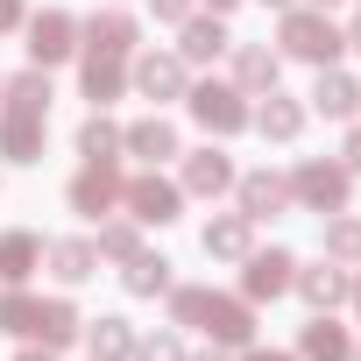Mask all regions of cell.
Here are the masks:
<instances>
[{
	"label": "cell",
	"mask_w": 361,
	"mask_h": 361,
	"mask_svg": "<svg viewBox=\"0 0 361 361\" xmlns=\"http://www.w3.org/2000/svg\"><path fill=\"white\" fill-rule=\"evenodd\" d=\"M170 319L177 326H206L220 347H248L255 340V305L248 298H227V290H199V283L170 290Z\"/></svg>",
	"instance_id": "obj_1"
},
{
	"label": "cell",
	"mask_w": 361,
	"mask_h": 361,
	"mask_svg": "<svg viewBox=\"0 0 361 361\" xmlns=\"http://www.w3.org/2000/svg\"><path fill=\"white\" fill-rule=\"evenodd\" d=\"M276 43H283V57H305V64H333L347 50V36L326 22V8H283Z\"/></svg>",
	"instance_id": "obj_2"
},
{
	"label": "cell",
	"mask_w": 361,
	"mask_h": 361,
	"mask_svg": "<svg viewBox=\"0 0 361 361\" xmlns=\"http://www.w3.org/2000/svg\"><path fill=\"white\" fill-rule=\"evenodd\" d=\"M347 192H354V170L347 163H298L290 170V199L305 206V213H347Z\"/></svg>",
	"instance_id": "obj_3"
},
{
	"label": "cell",
	"mask_w": 361,
	"mask_h": 361,
	"mask_svg": "<svg viewBox=\"0 0 361 361\" xmlns=\"http://www.w3.org/2000/svg\"><path fill=\"white\" fill-rule=\"evenodd\" d=\"M121 192H128L121 163H114V156H99V163H85V170L71 177V192H64V199H71V213H78V220H99V213H114V206H121Z\"/></svg>",
	"instance_id": "obj_4"
},
{
	"label": "cell",
	"mask_w": 361,
	"mask_h": 361,
	"mask_svg": "<svg viewBox=\"0 0 361 361\" xmlns=\"http://www.w3.org/2000/svg\"><path fill=\"white\" fill-rule=\"evenodd\" d=\"M185 106H192V121H199L206 135H241V128H248V92H241V85H192Z\"/></svg>",
	"instance_id": "obj_5"
},
{
	"label": "cell",
	"mask_w": 361,
	"mask_h": 361,
	"mask_svg": "<svg viewBox=\"0 0 361 361\" xmlns=\"http://www.w3.org/2000/svg\"><path fill=\"white\" fill-rule=\"evenodd\" d=\"M121 206H128V220H135V227H170V220H177V206H185V192H177L170 177L142 170V177H128Z\"/></svg>",
	"instance_id": "obj_6"
},
{
	"label": "cell",
	"mask_w": 361,
	"mask_h": 361,
	"mask_svg": "<svg viewBox=\"0 0 361 361\" xmlns=\"http://www.w3.org/2000/svg\"><path fill=\"white\" fill-rule=\"evenodd\" d=\"M241 262H248V276H241V298H248V305H262V298H283V290H290V276H298L290 248H248Z\"/></svg>",
	"instance_id": "obj_7"
},
{
	"label": "cell",
	"mask_w": 361,
	"mask_h": 361,
	"mask_svg": "<svg viewBox=\"0 0 361 361\" xmlns=\"http://www.w3.org/2000/svg\"><path fill=\"white\" fill-rule=\"evenodd\" d=\"M71 50H78V22H71L64 8H43V15L29 22V57H36V64H64Z\"/></svg>",
	"instance_id": "obj_8"
},
{
	"label": "cell",
	"mask_w": 361,
	"mask_h": 361,
	"mask_svg": "<svg viewBox=\"0 0 361 361\" xmlns=\"http://www.w3.org/2000/svg\"><path fill=\"white\" fill-rule=\"evenodd\" d=\"M234 43H227V29H220V15H185L177 22V57L185 64H213V57H227Z\"/></svg>",
	"instance_id": "obj_9"
},
{
	"label": "cell",
	"mask_w": 361,
	"mask_h": 361,
	"mask_svg": "<svg viewBox=\"0 0 361 361\" xmlns=\"http://www.w3.org/2000/svg\"><path fill=\"white\" fill-rule=\"evenodd\" d=\"M234 192H241V213H248V220H276V213L290 206V177L248 170V177H234Z\"/></svg>",
	"instance_id": "obj_10"
},
{
	"label": "cell",
	"mask_w": 361,
	"mask_h": 361,
	"mask_svg": "<svg viewBox=\"0 0 361 361\" xmlns=\"http://www.w3.org/2000/svg\"><path fill=\"white\" fill-rule=\"evenodd\" d=\"M185 192H199V199H220V192H234V163H227V149H192L185 156Z\"/></svg>",
	"instance_id": "obj_11"
},
{
	"label": "cell",
	"mask_w": 361,
	"mask_h": 361,
	"mask_svg": "<svg viewBox=\"0 0 361 361\" xmlns=\"http://www.w3.org/2000/svg\"><path fill=\"white\" fill-rule=\"evenodd\" d=\"M290 283L305 290V305H312V312H333V305H347V290H354V276H347L340 262H319V269H298Z\"/></svg>",
	"instance_id": "obj_12"
},
{
	"label": "cell",
	"mask_w": 361,
	"mask_h": 361,
	"mask_svg": "<svg viewBox=\"0 0 361 361\" xmlns=\"http://www.w3.org/2000/svg\"><path fill=\"white\" fill-rule=\"evenodd\" d=\"M248 248H255V220H248V213H220V220H206V255L241 262Z\"/></svg>",
	"instance_id": "obj_13"
},
{
	"label": "cell",
	"mask_w": 361,
	"mask_h": 361,
	"mask_svg": "<svg viewBox=\"0 0 361 361\" xmlns=\"http://www.w3.org/2000/svg\"><path fill=\"white\" fill-rule=\"evenodd\" d=\"M36 269H43V241H36L29 227L0 234V283H29Z\"/></svg>",
	"instance_id": "obj_14"
},
{
	"label": "cell",
	"mask_w": 361,
	"mask_h": 361,
	"mask_svg": "<svg viewBox=\"0 0 361 361\" xmlns=\"http://www.w3.org/2000/svg\"><path fill=\"white\" fill-rule=\"evenodd\" d=\"M135 85H142L149 99H185V92H192V85H185V57H156V50L135 64Z\"/></svg>",
	"instance_id": "obj_15"
},
{
	"label": "cell",
	"mask_w": 361,
	"mask_h": 361,
	"mask_svg": "<svg viewBox=\"0 0 361 361\" xmlns=\"http://www.w3.org/2000/svg\"><path fill=\"white\" fill-rule=\"evenodd\" d=\"M135 36H142V29H135V15H121V8H106V15H92V22H85V43H92L99 57H128V50H135Z\"/></svg>",
	"instance_id": "obj_16"
},
{
	"label": "cell",
	"mask_w": 361,
	"mask_h": 361,
	"mask_svg": "<svg viewBox=\"0 0 361 361\" xmlns=\"http://www.w3.org/2000/svg\"><path fill=\"white\" fill-rule=\"evenodd\" d=\"M312 106H319L326 121H347V114L361 106V85H354L347 71H333V64H319V85H312Z\"/></svg>",
	"instance_id": "obj_17"
},
{
	"label": "cell",
	"mask_w": 361,
	"mask_h": 361,
	"mask_svg": "<svg viewBox=\"0 0 361 361\" xmlns=\"http://www.w3.org/2000/svg\"><path fill=\"white\" fill-rule=\"evenodd\" d=\"M248 128H262L269 142H298V128H305V106H298V99H283V92L269 85V99L248 114Z\"/></svg>",
	"instance_id": "obj_18"
},
{
	"label": "cell",
	"mask_w": 361,
	"mask_h": 361,
	"mask_svg": "<svg viewBox=\"0 0 361 361\" xmlns=\"http://www.w3.org/2000/svg\"><path fill=\"white\" fill-rule=\"evenodd\" d=\"M0 156L8 163H36L43 156V121L36 114H0Z\"/></svg>",
	"instance_id": "obj_19"
},
{
	"label": "cell",
	"mask_w": 361,
	"mask_h": 361,
	"mask_svg": "<svg viewBox=\"0 0 361 361\" xmlns=\"http://www.w3.org/2000/svg\"><path fill=\"white\" fill-rule=\"evenodd\" d=\"M276 71H283L276 50H262V43H241V50H234V85H241V92H269Z\"/></svg>",
	"instance_id": "obj_20"
},
{
	"label": "cell",
	"mask_w": 361,
	"mask_h": 361,
	"mask_svg": "<svg viewBox=\"0 0 361 361\" xmlns=\"http://www.w3.org/2000/svg\"><path fill=\"white\" fill-rule=\"evenodd\" d=\"M121 92H128V57H99V50H92V57H85V99H92V106H114Z\"/></svg>",
	"instance_id": "obj_21"
},
{
	"label": "cell",
	"mask_w": 361,
	"mask_h": 361,
	"mask_svg": "<svg viewBox=\"0 0 361 361\" xmlns=\"http://www.w3.org/2000/svg\"><path fill=\"white\" fill-rule=\"evenodd\" d=\"M121 149L128 156H142V163H163V156H177V128L156 114V121H135L128 135H121Z\"/></svg>",
	"instance_id": "obj_22"
},
{
	"label": "cell",
	"mask_w": 361,
	"mask_h": 361,
	"mask_svg": "<svg viewBox=\"0 0 361 361\" xmlns=\"http://www.w3.org/2000/svg\"><path fill=\"white\" fill-rule=\"evenodd\" d=\"M298 354H305V361H347V354H354V340H347V326H333V312H319V319L305 326Z\"/></svg>",
	"instance_id": "obj_23"
},
{
	"label": "cell",
	"mask_w": 361,
	"mask_h": 361,
	"mask_svg": "<svg viewBox=\"0 0 361 361\" xmlns=\"http://www.w3.org/2000/svg\"><path fill=\"white\" fill-rule=\"evenodd\" d=\"M0 92H8V114H36V121H50V78H43V64L22 71V78H8Z\"/></svg>",
	"instance_id": "obj_24"
},
{
	"label": "cell",
	"mask_w": 361,
	"mask_h": 361,
	"mask_svg": "<svg viewBox=\"0 0 361 361\" xmlns=\"http://www.w3.org/2000/svg\"><path fill=\"white\" fill-rule=\"evenodd\" d=\"M36 319H43V298H29L22 283H8V290H0V333L36 340Z\"/></svg>",
	"instance_id": "obj_25"
},
{
	"label": "cell",
	"mask_w": 361,
	"mask_h": 361,
	"mask_svg": "<svg viewBox=\"0 0 361 361\" xmlns=\"http://www.w3.org/2000/svg\"><path fill=\"white\" fill-rule=\"evenodd\" d=\"M50 269H57V283H85V276L99 269V248H92V241H57V248H50Z\"/></svg>",
	"instance_id": "obj_26"
},
{
	"label": "cell",
	"mask_w": 361,
	"mask_h": 361,
	"mask_svg": "<svg viewBox=\"0 0 361 361\" xmlns=\"http://www.w3.org/2000/svg\"><path fill=\"white\" fill-rule=\"evenodd\" d=\"M121 283H128L135 298H156V290H170V262H163V255H142V248H135V255H128V269H121Z\"/></svg>",
	"instance_id": "obj_27"
},
{
	"label": "cell",
	"mask_w": 361,
	"mask_h": 361,
	"mask_svg": "<svg viewBox=\"0 0 361 361\" xmlns=\"http://www.w3.org/2000/svg\"><path fill=\"white\" fill-rule=\"evenodd\" d=\"M85 347H92V361H128V354H135V326H128V319H99V326L85 333Z\"/></svg>",
	"instance_id": "obj_28"
},
{
	"label": "cell",
	"mask_w": 361,
	"mask_h": 361,
	"mask_svg": "<svg viewBox=\"0 0 361 361\" xmlns=\"http://www.w3.org/2000/svg\"><path fill=\"white\" fill-rule=\"evenodd\" d=\"M36 340H43V347H71V340H78V312H71L64 298H43V319H36Z\"/></svg>",
	"instance_id": "obj_29"
},
{
	"label": "cell",
	"mask_w": 361,
	"mask_h": 361,
	"mask_svg": "<svg viewBox=\"0 0 361 361\" xmlns=\"http://www.w3.org/2000/svg\"><path fill=\"white\" fill-rule=\"evenodd\" d=\"M114 149H121V128H114L106 114H92V121L78 128V156H85V163H99V156H114Z\"/></svg>",
	"instance_id": "obj_30"
},
{
	"label": "cell",
	"mask_w": 361,
	"mask_h": 361,
	"mask_svg": "<svg viewBox=\"0 0 361 361\" xmlns=\"http://www.w3.org/2000/svg\"><path fill=\"white\" fill-rule=\"evenodd\" d=\"M326 262H361V220H333L326 227Z\"/></svg>",
	"instance_id": "obj_31"
},
{
	"label": "cell",
	"mask_w": 361,
	"mask_h": 361,
	"mask_svg": "<svg viewBox=\"0 0 361 361\" xmlns=\"http://www.w3.org/2000/svg\"><path fill=\"white\" fill-rule=\"evenodd\" d=\"M135 248H142V241H135V220H114V227H99V255H121V262H128Z\"/></svg>",
	"instance_id": "obj_32"
},
{
	"label": "cell",
	"mask_w": 361,
	"mask_h": 361,
	"mask_svg": "<svg viewBox=\"0 0 361 361\" xmlns=\"http://www.w3.org/2000/svg\"><path fill=\"white\" fill-rule=\"evenodd\" d=\"M135 361H185L177 333H156V340H135Z\"/></svg>",
	"instance_id": "obj_33"
},
{
	"label": "cell",
	"mask_w": 361,
	"mask_h": 361,
	"mask_svg": "<svg viewBox=\"0 0 361 361\" xmlns=\"http://www.w3.org/2000/svg\"><path fill=\"white\" fill-rule=\"evenodd\" d=\"M149 8H156V22H185V15H192V0H149Z\"/></svg>",
	"instance_id": "obj_34"
},
{
	"label": "cell",
	"mask_w": 361,
	"mask_h": 361,
	"mask_svg": "<svg viewBox=\"0 0 361 361\" xmlns=\"http://www.w3.org/2000/svg\"><path fill=\"white\" fill-rule=\"evenodd\" d=\"M8 29H22V0H0V36Z\"/></svg>",
	"instance_id": "obj_35"
},
{
	"label": "cell",
	"mask_w": 361,
	"mask_h": 361,
	"mask_svg": "<svg viewBox=\"0 0 361 361\" xmlns=\"http://www.w3.org/2000/svg\"><path fill=\"white\" fill-rule=\"evenodd\" d=\"M340 156H347V170H361V128L347 135V149H340Z\"/></svg>",
	"instance_id": "obj_36"
},
{
	"label": "cell",
	"mask_w": 361,
	"mask_h": 361,
	"mask_svg": "<svg viewBox=\"0 0 361 361\" xmlns=\"http://www.w3.org/2000/svg\"><path fill=\"white\" fill-rule=\"evenodd\" d=\"M347 50H361V15H354V22H347Z\"/></svg>",
	"instance_id": "obj_37"
},
{
	"label": "cell",
	"mask_w": 361,
	"mask_h": 361,
	"mask_svg": "<svg viewBox=\"0 0 361 361\" xmlns=\"http://www.w3.org/2000/svg\"><path fill=\"white\" fill-rule=\"evenodd\" d=\"M248 361H290V354H276V347H255V354H248Z\"/></svg>",
	"instance_id": "obj_38"
},
{
	"label": "cell",
	"mask_w": 361,
	"mask_h": 361,
	"mask_svg": "<svg viewBox=\"0 0 361 361\" xmlns=\"http://www.w3.org/2000/svg\"><path fill=\"white\" fill-rule=\"evenodd\" d=\"M206 8H213V15H227V8H241V0H206Z\"/></svg>",
	"instance_id": "obj_39"
},
{
	"label": "cell",
	"mask_w": 361,
	"mask_h": 361,
	"mask_svg": "<svg viewBox=\"0 0 361 361\" xmlns=\"http://www.w3.org/2000/svg\"><path fill=\"white\" fill-rule=\"evenodd\" d=\"M22 361H50V354H43V347H29V354H22Z\"/></svg>",
	"instance_id": "obj_40"
},
{
	"label": "cell",
	"mask_w": 361,
	"mask_h": 361,
	"mask_svg": "<svg viewBox=\"0 0 361 361\" xmlns=\"http://www.w3.org/2000/svg\"><path fill=\"white\" fill-rule=\"evenodd\" d=\"M347 298H354V312H361V276H354V290H347Z\"/></svg>",
	"instance_id": "obj_41"
},
{
	"label": "cell",
	"mask_w": 361,
	"mask_h": 361,
	"mask_svg": "<svg viewBox=\"0 0 361 361\" xmlns=\"http://www.w3.org/2000/svg\"><path fill=\"white\" fill-rule=\"evenodd\" d=\"M199 361H227V354H199Z\"/></svg>",
	"instance_id": "obj_42"
},
{
	"label": "cell",
	"mask_w": 361,
	"mask_h": 361,
	"mask_svg": "<svg viewBox=\"0 0 361 361\" xmlns=\"http://www.w3.org/2000/svg\"><path fill=\"white\" fill-rule=\"evenodd\" d=\"M269 8H290V0H269Z\"/></svg>",
	"instance_id": "obj_43"
},
{
	"label": "cell",
	"mask_w": 361,
	"mask_h": 361,
	"mask_svg": "<svg viewBox=\"0 0 361 361\" xmlns=\"http://www.w3.org/2000/svg\"><path fill=\"white\" fill-rule=\"evenodd\" d=\"M347 361H361V347H354V354H347Z\"/></svg>",
	"instance_id": "obj_44"
},
{
	"label": "cell",
	"mask_w": 361,
	"mask_h": 361,
	"mask_svg": "<svg viewBox=\"0 0 361 361\" xmlns=\"http://www.w3.org/2000/svg\"><path fill=\"white\" fill-rule=\"evenodd\" d=\"M319 8H333V0H319Z\"/></svg>",
	"instance_id": "obj_45"
},
{
	"label": "cell",
	"mask_w": 361,
	"mask_h": 361,
	"mask_svg": "<svg viewBox=\"0 0 361 361\" xmlns=\"http://www.w3.org/2000/svg\"><path fill=\"white\" fill-rule=\"evenodd\" d=\"M0 85H8V78H0Z\"/></svg>",
	"instance_id": "obj_46"
}]
</instances>
